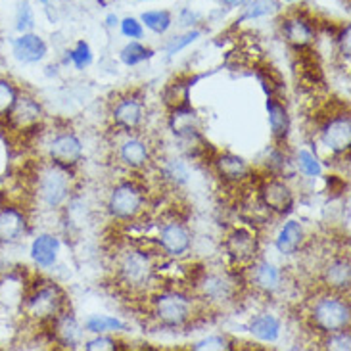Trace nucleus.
<instances>
[{"label":"nucleus","mask_w":351,"mask_h":351,"mask_svg":"<svg viewBox=\"0 0 351 351\" xmlns=\"http://www.w3.org/2000/svg\"><path fill=\"white\" fill-rule=\"evenodd\" d=\"M33 190L45 208L58 209L71 192L69 169L52 162L38 165L37 173L33 175Z\"/></svg>","instance_id":"f257e3e1"},{"label":"nucleus","mask_w":351,"mask_h":351,"mask_svg":"<svg viewBox=\"0 0 351 351\" xmlns=\"http://www.w3.org/2000/svg\"><path fill=\"white\" fill-rule=\"evenodd\" d=\"M309 321L315 330L323 334L346 330L351 323L350 302L343 300V295L338 292L319 295L311 305Z\"/></svg>","instance_id":"f03ea898"},{"label":"nucleus","mask_w":351,"mask_h":351,"mask_svg":"<svg viewBox=\"0 0 351 351\" xmlns=\"http://www.w3.org/2000/svg\"><path fill=\"white\" fill-rule=\"evenodd\" d=\"M23 311L31 321L50 323L62 311H66V294L54 282H40L29 290L23 300Z\"/></svg>","instance_id":"7ed1b4c3"},{"label":"nucleus","mask_w":351,"mask_h":351,"mask_svg":"<svg viewBox=\"0 0 351 351\" xmlns=\"http://www.w3.org/2000/svg\"><path fill=\"white\" fill-rule=\"evenodd\" d=\"M154 317L169 328L184 326L196 313L194 300L182 292H162L152 302Z\"/></svg>","instance_id":"20e7f679"},{"label":"nucleus","mask_w":351,"mask_h":351,"mask_svg":"<svg viewBox=\"0 0 351 351\" xmlns=\"http://www.w3.org/2000/svg\"><path fill=\"white\" fill-rule=\"evenodd\" d=\"M146 192L134 180H121L108 198V211L117 221H133L143 213Z\"/></svg>","instance_id":"39448f33"},{"label":"nucleus","mask_w":351,"mask_h":351,"mask_svg":"<svg viewBox=\"0 0 351 351\" xmlns=\"http://www.w3.org/2000/svg\"><path fill=\"white\" fill-rule=\"evenodd\" d=\"M117 275L121 278V282L133 290H141L152 282L154 275V263L152 257L148 252L143 250H125L119 256L117 261Z\"/></svg>","instance_id":"423d86ee"},{"label":"nucleus","mask_w":351,"mask_h":351,"mask_svg":"<svg viewBox=\"0 0 351 351\" xmlns=\"http://www.w3.org/2000/svg\"><path fill=\"white\" fill-rule=\"evenodd\" d=\"M280 29H282V37H285L286 43L298 48V50L309 48L317 40L315 19L307 16L305 12H300V10L288 12L280 21Z\"/></svg>","instance_id":"0eeeda50"},{"label":"nucleus","mask_w":351,"mask_h":351,"mask_svg":"<svg viewBox=\"0 0 351 351\" xmlns=\"http://www.w3.org/2000/svg\"><path fill=\"white\" fill-rule=\"evenodd\" d=\"M4 119L8 121V127L12 131L27 133V131H33L40 123L43 108L38 104L37 98L25 95V93H19L16 102L12 106V110H10V114Z\"/></svg>","instance_id":"6e6552de"},{"label":"nucleus","mask_w":351,"mask_h":351,"mask_svg":"<svg viewBox=\"0 0 351 351\" xmlns=\"http://www.w3.org/2000/svg\"><path fill=\"white\" fill-rule=\"evenodd\" d=\"M27 211L14 204H0V244H18L27 234Z\"/></svg>","instance_id":"1a4fd4ad"},{"label":"nucleus","mask_w":351,"mask_h":351,"mask_svg":"<svg viewBox=\"0 0 351 351\" xmlns=\"http://www.w3.org/2000/svg\"><path fill=\"white\" fill-rule=\"evenodd\" d=\"M83 158V143L75 133H60L48 143V160L62 167H73Z\"/></svg>","instance_id":"9d476101"},{"label":"nucleus","mask_w":351,"mask_h":351,"mask_svg":"<svg viewBox=\"0 0 351 351\" xmlns=\"http://www.w3.org/2000/svg\"><path fill=\"white\" fill-rule=\"evenodd\" d=\"M158 244L167 256L182 257L184 254H189L190 246H192V234L182 221L171 219L160 228Z\"/></svg>","instance_id":"9b49d317"},{"label":"nucleus","mask_w":351,"mask_h":351,"mask_svg":"<svg viewBox=\"0 0 351 351\" xmlns=\"http://www.w3.org/2000/svg\"><path fill=\"white\" fill-rule=\"evenodd\" d=\"M321 141L334 154H343L350 150L351 144V119L350 114H338L328 117L321 129Z\"/></svg>","instance_id":"f8f14e48"},{"label":"nucleus","mask_w":351,"mask_h":351,"mask_svg":"<svg viewBox=\"0 0 351 351\" xmlns=\"http://www.w3.org/2000/svg\"><path fill=\"white\" fill-rule=\"evenodd\" d=\"M225 250H227V256L230 257L232 263L250 265L256 261L257 252H259L257 237L250 228H237L228 234Z\"/></svg>","instance_id":"ddd939ff"},{"label":"nucleus","mask_w":351,"mask_h":351,"mask_svg":"<svg viewBox=\"0 0 351 351\" xmlns=\"http://www.w3.org/2000/svg\"><path fill=\"white\" fill-rule=\"evenodd\" d=\"M199 295L209 304H227L237 295V282L228 275L204 273L198 278Z\"/></svg>","instance_id":"4468645a"},{"label":"nucleus","mask_w":351,"mask_h":351,"mask_svg":"<svg viewBox=\"0 0 351 351\" xmlns=\"http://www.w3.org/2000/svg\"><path fill=\"white\" fill-rule=\"evenodd\" d=\"M12 54L19 64H38L47 58L48 45L45 43V38L33 31L19 33L12 40Z\"/></svg>","instance_id":"2eb2a0df"},{"label":"nucleus","mask_w":351,"mask_h":351,"mask_svg":"<svg viewBox=\"0 0 351 351\" xmlns=\"http://www.w3.org/2000/svg\"><path fill=\"white\" fill-rule=\"evenodd\" d=\"M127 136L119 143L117 146V156H119V162L123 163L125 167L129 169H144L148 162H150V146L144 141L143 136H136L131 134L133 131H127Z\"/></svg>","instance_id":"dca6fc26"},{"label":"nucleus","mask_w":351,"mask_h":351,"mask_svg":"<svg viewBox=\"0 0 351 351\" xmlns=\"http://www.w3.org/2000/svg\"><path fill=\"white\" fill-rule=\"evenodd\" d=\"M259 198L269 211L286 213L294 206V194L285 180L267 179L259 189Z\"/></svg>","instance_id":"f3484780"},{"label":"nucleus","mask_w":351,"mask_h":351,"mask_svg":"<svg viewBox=\"0 0 351 351\" xmlns=\"http://www.w3.org/2000/svg\"><path fill=\"white\" fill-rule=\"evenodd\" d=\"M112 119L114 123L123 129V131H136L144 119V106L138 98L134 96H123L115 102L112 110Z\"/></svg>","instance_id":"a211bd4d"},{"label":"nucleus","mask_w":351,"mask_h":351,"mask_svg":"<svg viewBox=\"0 0 351 351\" xmlns=\"http://www.w3.org/2000/svg\"><path fill=\"white\" fill-rule=\"evenodd\" d=\"M50 324H52V336L60 346L69 348V350H75L77 346H83L85 328L79 324V321L71 313L62 311L54 321H50Z\"/></svg>","instance_id":"6ab92c4d"},{"label":"nucleus","mask_w":351,"mask_h":351,"mask_svg":"<svg viewBox=\"0 0 351 351\" xmlns=\"http://www.w3.org/2000/svg\"><path fill=\"white\" fill-rule=\"evenodd\" d=\"M323 282L330 292H338V294L350 292V259L338 256L332 257L330 261H326V265L323 267Z\"/></svg>","instance_id":"aec40b11"},{"label":"nucleus","mask_w":351,"mask_h":351,"mask_svg":"<svg viewBox=\"0 0 351 351\" xmlns=\"http://www.w3.org/2000/svg\"><path fill=\"white\" fill-rule=\"evenodd\" d=\"M58 256H60V238L56 234L43 232L31 242V259L40 269H50L56 265Z\"/></svg>","instance_id":"412c9836"},{"label":"nucleus","mask_w":351,"mask_h":351,"mask_svg":"<svg viewBox=\"0 0 351 351\" xmlns=\"http://www.w3.org/2000/svg\"><path fill=\"white\" fill-rule=\"evenodd\" d=\"M305 230L300 221H286L282 228L278 230L275 240V246L278 254L282 256H294L304 246Z\"/></svg>","instance_id":"4be33fe9"},{"label":"nucleus","mask_w":351,"mask_h":351,"mask_svg":"<svg viewBox=\"0 0 351 351\" xmlns=\"http://www.w3.org/2000/svg\"><path fill=\"white\" fill-rule=\"evenodd\" d=\"M280 280H282V273L271 261H257L256 265L252 267V282L265 294H273L275 290H278Z\"/></svg>","instance_id":"5701e85b"},{"label":"nucleus","mask_w":351,"mask_h":351,"mask_svg":"<svg viewBox=\"0 0 351 351\" xmlns=\"http://www.w3.org/2000/svg\"><path fill=\"white\" fill-rule=\"evenodd\" d=\"M280 330H282V323L280 319L271 313H261L252 319L250 323V332L259 342L275 343L280 338Z\"/></svg>","instance_id":"b1692460"},{"label":"nucleus","mask_w":351,"mask_h":351,"mask_svg":"<svg viewBox=\"0 0 351 351\" xmlns=\"http://www.w3.org/2000/svg\"><path fill=\"white\" fill-rule=\"evenodd\" d=\"M215 167L221 179L228 180V182H240L247 177L250 167L244 162V158L234 156V154H221L215 160Z\"/></svg>","instance_id":"393cba45"},{"label":"nucleus","mask_w":351,"mask_h":351,"mask_svg":"<svg viewBox=\"0 0 351 351\" xmlns=\"http://www.w3.org/2000/svg\"><path fill=\"white\" fill-rule=\"evenodd\" d=\"M267 112H269V125H271L273 136L282 141L288 134V129H290V117H288L286 108L275 98H269L267 100Z\"/></svg>","instance_id":"a878e982"},{"label":"nucleus","mask_w":351,"mask_h":351,"mask_svg":"<svg viewBox=\"0 0 351 351\" xmlns=\"http://www.w3.org/2000/svg\"><path fill=\"white\" fill-rule=\"evenodd\" d=\"M85 332L90 334H114L123 332L127 324L110 315H90L85 321Z\"/></svg>","instance_id":"bb28decb"},{"label":"nucleus","mask_w":351,"mask_h":351,"mask_svg":"<svg viewBox=\"0 0 351 351\" xmlns=\"http://www.w3.org/2000/svg\"><path fill=\"white\" fill-rule=\"evenodd\" d=\"M138 19L156 35H165L173 27V14L169 10H146Z\"/></svg>","instance_id":"cd10ccee"},{"label":"nucleus","mask_w":351,"mask_h":351,"mask_svg":"<svg viewBox=\"0 0 351 351\" xmlns=\"http://www.w3.org/2000/svg\"><path fill=\"white\" fill-rule=\"evenodd\" d=\"M150 58H154L152 48L144 47L143 43H138V40H129V43L121 48V52H119V60H121L127 67L138 66V64H143V62H148Z\"/></svg>","instance_id":"c85d7f7f"},{"label":"nucleus","mask_w":351,"mask_h":351,"mask_svg":"<svg viewBox=\"0 0 351 351\" xmlns=\"http://www.w3.org/2000/svg\"><path fill=\"white\" fill-rule=\"evenodd\" d=\"M276 8H278V0H247L240 21L265 18V16H271Z\"/></svg>","instance_id":"c756f323"},{"label":"nucleus","mask_w":351,"mask_h":351,"mask_svg":"<svg viewBox=\"0 0 351 351\" xmlns=\"http://www.w3.org/2000/svg\"><path fill=\"white\" fill-rule=\"evenodd\" d=\"M202 37V31L198 27H192L189 31H184V33H180V35H175L173 38H169V43L165 45V52H167V56H175V54H179L180 50H184L190 45H194L198 38Z\"/></svg>","instance_id":"7c9ffc66"},{"label":"nucleus","mask_w":351,"mask_h":351,"mask_svg":"<svg viewBox=\"0 0 351 351\" xmlns=\"http://www.w3.org/2000/svg\"><path fill=\"white\" fill-rule=\"evenodd\" d=\"M189 88L190 83H171V85L165 88V95H163V100L165 104L177 110V108H182V106H189Z\"/></svg>","instance_id":"2f4dec72"},{"label":"nucleus","mask_w":351,"mask_h":351,"mask_svg":"<svg viewBox=\"0 0 351 351\" xmlns=\"http://www.w3.org/2000/svg\"><path fill=\"white\" fill-rule=\"evenodd\" d=\"M163 179L169 180L175 186H180L189 180V167L182 160H169L163 165Z\"/></svg>","instance_id":"473e14b6"},{"label":"nucleus","mask_w":351,"mask_h":351,"mask_svg":"<svg viewBox=\"0 0 351 351\" xmlns=\"http://www.w3.org/2000/svg\"><path fill=\"white\" fill-rule=\"evenodd\" d=\"M67 58L77 69H86L93 64V48L86 40H77L75 47L67 52Z\"/></svg>","instance_id":"72a5a7b5"},{"label":"nucleus","mask_w":351,"mask_h":351,"mask_svg":"<svg viewBox=\"0 0 351 351\" xmlns=\"http://www.w3.org/2000/svg\"><path fill=\"white\" fill-rule=\"evenodd\" d=\"M19 90L8 79H0V119H4L10 114L12 106L18 98Z\"/></svg>","instance_id":"f704fd0d"},{"label":"nucleus","mask_w":351,"mask_h":351,"mask_svg":"<svg viewBox=\"0 0 351 351\" xmlns=\"http://www.w3.org/2000/svg\"><path fill=\"white\" fill-rule=\"evenodd\" d=\"M35 12L31 8L27 0H21L16 10V31L18 33H29L35 29Z\"/></svg>","instance_id":"c9c22d12"},{"label":"nucleus","mask_w":351,"mask_h":351,"mask_svg":"<svg viewBox=\"0 0 351 351\" xmlns=\"http://www.w3.org/2000/svg\"><path fill=\"white\" fill-rule=\"evenodd\" d=\"M298 167H300V171L304 173L305 177H321V173H323V165L321 162L317 160V156L311 154L309 150H300L298 152Z\"/></svg>","instance_id":"e433bc0d"},{"label":"nucleus","mask_w":351,"mask_h":351,"mask_svg":"<svg viewBox=\"0 0 351 351\" xmlns=\"http://www.w3.org/2000/svg\"><path fill=\"white\" fill-rule=\"evenodd\" d=\"M119 31L125 38H131V40H141L144 37L143 21L133 16H127L119 21Z\"/></svg>","instance_id":"4c0bfd02"},{"label":"nucleus","mask_w":351,"mask_h":351,"mask_svg":"<svg viewBox=\"0 0 351 351\" xmlns=\"http://www.w3.org/2000/svg\"><path fill=\"white\" fill-rule=\"evenodd\" d=\"M232 346L228 342L225 336H208L204 340H199L192 346V350L196 351H223V350H230Z\"/></svg>","instance_id":"58836bf2"},{"label":"nucleus","mask_w":351,"mask_h":351,"mask_svg":"<svg viewBox=\"0 0 351 351\" xmlns=\"http://www.w3.org/2000/svg\"><path fill=\"white\" fill-rule=\"evenodd\" d=\"M86 351H115L117 350V340L110 338L108 334H96V338L86 340L83 343Z\"/></svg>","instance_id":"ea45409f"},{"label":"nucleus","mask_w":351,"mask_h":351,"mask_svg":"<svg viewBox=\"0 0 351 351\" xmlns=\"http://www.w3.org/2000/svg\"><path fill=\"white\" fill-rule=\"evenodd\" d=\"M328 338H326V348L328 350H338V351H350V330L346 328V330H338V332H330L326 334Z\"/></svg>","instance_id":"a19ab883"},{"label":"nucleus","mask_w":351,"mask_h":351,"mask_svg":"<svg viewBox=\"0 0 351 351\" xmlns=\"http://www.w3.org/2000/svg\"><path fill=\"white\" fill-rule=\"evenodd\" d=\"M199 19H202V14H198L196 10L192 8H182L179 14V23L180 25H184V27H196L199 23Z\"/></svg>","instance_id":"79ce46f5"},{"label":"nucleus","mask_w":351,"mask_h":351,"mask_svg":"<svg viewBox=\"0 0 351 351\" xmlns=\"http://www.w3.org/2000/svg\"><path fill=\"white\" fill-rule=\"evenodd\" d=\"M338 45H340V54L346 58V62L350 60V25L346 23L338 35Z\"/></svg>","instance_id":"37998d69"},{"label":"nucleus","mask_w":351,"mask_h":351,"mask_svg":"<svg viewBox=\"0 0 351 351\" xmlns=\"http://www.w3.org/2000/svg\"><path fill=\"white\" fill-rule=\"evenodd\" d=\"M119 21H121V19L117 18V16H115L114 12H112V14H108V16H106V19H104L106 27H108V29L119 27Z\"/></svg>","instance_id":"c03bdc74"},{"label":"nucleus","mask_w":351,"mask_h":351,"mask_svg":"<svg viewBox=\"0 0 351 351\" xmlns=\"http://www.w3.org/2000/svg\"><path fill=\"white\" fill-rule=\"evenodd\" d=\"M247 0H221V4L223 6H227V8H242L244 4H246Z\"/></svg>","instance_id":"a18cd8bd"},{"label":"nucleus","mask_w":351,"mask_h":351,"mask_svg":"<svg viewBox=\"0 0 351 351\" xmlns=\"http://www.w3.org/2000/svg\"><path fill=\"white\" fill-rule=\"evenodd\" d=\"M278 2H285V4H300V2H305V0H278Z\"/></svg>","instance_id":"49530a36"},{"label":"nucleus","mask_w":351,"mask_h":351,"mask_svg":"<svg viewBox=\"0 0 351 351\" xmlns=\"http://www.w3.org/2000/svg\"><path fill=\"white\" fill-rule=\"evenodd\" d=\"M38 4H43V6H47V4H50V0H37Z\"/></svg>","instance_id":"de8ad7c7"},{"label":"nucleus","mask_w":351,"mask_h":351,"mask_svg":"<svg viewBox=\"0 0 351 351\" xmlns=\"http://www.w3.org/2000/svg\"><path fill=\"white\" fill-rule=\"evenodd\" d=\"M138 2H154V0H138Z\"/></svg>","instance_id":"09e8293b"}]
</instances>
